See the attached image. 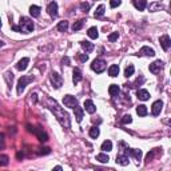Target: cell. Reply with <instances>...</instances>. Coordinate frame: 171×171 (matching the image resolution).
<instances>
[{
	"mask_svg": "<svg viewBox=\"0 0 171 171\" xmlns=\"http://www.w3.org/2000/svg\"><path fill=\"white\" fill-rule=\"evenodd\" d=\"M47 103H48V107H50V110L53 112V114H55V116H56V119L59 120V123H60L63 127H66V128H69V127H71V122H69L68 114H67V112L64 111V110L61 108V107L59 106V104L56 103L55 100H52V99L48 98V99H47Z\"/></svg>",
	"mask_w": 171,
	"mask_h": 171,
	"instance_id": "1",
	"label": "cell"
},
{
	"mask_svg": "<svg viewBox=\"0 0 171 171\" xmlns=\"http://www.w3.org/2000/svg\"><path fill=\"white\" fill-rule=\"evenodd\" d=\"M19 27H20V32H24V34H29L34 29V23L27 16H21L20 21H19Z\"/></svg>",
	"mask_w": 171,
	"mask_h": 171,
	"instance_id": "2",
	"label": "cell"
},
{
	"mask_svg": "<svg viewBox=\"0 0 171 171\" xmlns=\"http://www.w3.org/2000/svg\"><path fill=\"white\" fill-rule=\"evenodd\" d=\"M106 67H107V64L103 59H95V60L92 61V64H91V68L95 72H98V74L103 72L104 69H106Z\"/></svg>",
	"mask_w": 171,
	"mask_h": 171,
	"instance_id": "3",
	"label": "cell"
},
{
	"mask_svg": "<svg viewBox=\"0 0 171 171\" xmlns=\"http://www.w3.org/2000/svg\"><path fill=\"white\" fill-rule=\"evenodd\" d=\"M32 80H34L32 76H21L20 79H19V82H18V94L19 95L23 92L24 88H26V86L28 84L29 82H32Z\"/></svg>",
	"mask_w": 171,
	"mask_h": 171,
	"instance_id": "4",
	"label": "cell"
},
{
	"mask_svg": "<svg viewBox=\"0 0 171 171\" xmlns=\"http://www.w3.org/2000/svg\"><path fill=\"white\" fill-rule=\"evenodd\" d=\"M51 83H52V86L55 88H60L61 84H63V79H61V76L58 72H52L51 74Z\"/></svg>",
	"mask_w": 171,
	"mask_h": 171,
	"instance_id": "5",
	"label": "cell"
},
{
	"mask_svg": "<svg viewBox=\"0 0 171 171\" xmlns=\"http://www.w3.org/2000/svg\"><path fill=\"white\" fill-rule=\"evenodd\" d=\"M63 103L66 107H69V108H74L75 106H77V100L75 99V96H71V95H66L63 99Z\"/></svg>",
	"mask_w": 171,
	"mask_h": 171,
	"instance_id": "6",
	"label": "cell"
},
{
	"mask_svg": "<svg viewBox=\"0 0 171 171\" xmlns=\"http://www.w3.org/2000/svg\"><path fill=\"white\" fill-rule=\"evenodd\" d=\"M162 69H163V61H160V60H155L154 63L150 64V71H151L152 74H159Z\"/></svg>",
	"mask_w": 171,
	"mask_h": 171,
	"instance_id": "7",
	"label": "cell"
},
{
	"mask_svg": "<svg viewBox=\"0 0 171 171\" xmlns=\"http://www.w3.org/2000/svg\"><path fill=\"white\" fill-rule=\"evenodd\" d=\"M162 107H163V102L162 100L154 102V104H152V107H151L152 115H154V116H158V115L160 114V111H162Z\"/></svg>",
	"mask_w": 171,
	"mask_h": 171,
	"instance_id": "8",
	"label": "cell"
},
{
	"mask_svg": "<svg viewBox=\"0 0 171 171\" xmlns=\"http://www.w3.org/2000/svg\"><path fill=\"white\" fill-rule=\"evenodd\" d=\"M159 42H160V45H162V48H163L164 51H167L168 48H170V45H171V39H170V36H168V35H163V36H160Z\"/></svg>",
	"mask_w": 171,
	"mask_h": 171,
	"instance_id": "9",
	"label": "cell"
},
{
	"mask_svg": "<svg viewBox=\"0 0 171 171\" xmlns=\"http://www.w3.org/2000/svg\"><path fill=\"white\" fill-rule=\"evenodd\" d=\"M47 12L50 16H52V18H56L58 16V4H56L55 1L50 3L47 7Z\"/></svg>",
	"mask_w": 171,
	"mask_h": 171,
	"instance_id": "10",
	"label": "cell"
},
{
	"mask_svg": "<svg viewBox=\"0 0 171 171\" xmlns=\"http://www.w3.org/2000/svg\"><path fill=\"white\" fill-rule=\"evenodd\" d=\"M84 110L88 112V114H94V112L96 111V107H95V104H94V102L92 100H86L84 102Z\"/></svg>",
	"mask_w": 171,
	"mask_h": 171,
	"instance_id": "11",
	"label": "cell"
},
{
	"mask_svg": "<svg viewBox=\"0 0 171 171\" xmlns=\"http://www.w3.org/2000/svg\"><path fill=\"white\" fill-rule=\"evenodd\" d=\"M127 155H130V156L135 158L136 160H140L142 158V151L138 148H131V150H127Z\"/></svg>",
	"mask_w": 171,
	"mask_h": 171,
	"instance_id": "12",
	"label": "cell"
},
{
	"mask_svg": "<svg viewBox=\"0 0 171 171\" xmlns=\"http://www.w3.org/2000/svg\"><path fill=\"white\" fill-rule=\"evenodd\" d=\"M28 63H29V59L28 58H23V59L19 60L18 64H16V68H18L19 71H24V69L27 68V66H28Z\"/></svg>",
	"mask_w": 171,
	"mask_h": 171,
	"instance_id": "13",
	"label": "cell"
},
{
	"mask_svg": "<svg viewBox=\"0 0 171 171\" xmlns=\"http://www.w3.org/2000/svg\"><path fill=\"white\" fill-rule=\"evenodd\" d=\"M139 53H140V55H144V56H154V55H155V51L152 50V48H150V47H147V45H144V47L140 48Z\"/></svg>",
	"mask_w": 171,
	"mask_h": 171,
	"instance_id": "14",
	"label": "cell"
},
{
	"mask_svg": "<svg viewBox=\"0 0 171 171\" xmlns=\"http://www.w3.org/2000/svg\"><path fill=\"white\" fill-rule=\"evenodd\" d=\"M136 96H138V99H140V100H148L150 94H148V91H147V90H138Z\"/></svg>",
	"mask_w": 171,
	"mask_h": 171,
	"instance_id": "15",
	"label": "cell"
},
{
	"mask_svg": "<svg viewBox=\"0 0 171 171\" xmlns=\"http://www.w3.org/2000/svg\"><path fill=\"white\" fill-rule=\"evenodd\" d=\"M132 3H134V5H135L136 10H139V11H143L144 8H146V5H147L146 0H132Z\"/></svg>",
	"mask_w": 171,
	"mask_h": 171,
	"instance_id": "16",
	"label": "cell"
},
{
	"mask_svg": "<svg viewBox=\"0 0 171 171\" xmlns=\"http://www.w3.org/2000/svg\"><path fill=\"white\" fill-rule=\"evenodd\" d=\"M116 163H119V164H122V166L128 164V156H127V154L118 155V156H116Z\"/></svg>",
	"mask_w": 171,
	"mask_h": 171,
	"instance_id": "17",
	"label": "cell"
},
{
	"mask_svg": "<svg viewBox=\"0 0 171 171\" xmlns=\"http://www.w3.org/2000/svg\"><path fill=\"white\" fill-rule=\"evenodd\" d=\"M74 111H75V118H76L77 122H82L83 119V108L79 106H75L74 107Z\"/></svg>",
	"mask_w": 171,
	"mask_h": 171,
	"instance_id": "18",
	"label": "cell"
},
{
	"mask_svg": "<svg viewBox=\"0 0 171 171\" xmlns=\"http://www.w3.org/2000/svg\"><path fill=\"white\" fill-rule=\"evenodd\" d=\"M80 45H82V48L86 51V53L91 52V51L94 50V44H92V43H90V42H82V43H80Z\"/></svg>",
	"mask_w": 171,
	"mask_h": 171,
	"instance_id": "19",
	"label": "cell"
},
{
	"mask_svg": "<svg viewBox=\"0 0 171 171\" xmlns=\"http://www.w3.org/2000/svg\"><path fill=\"white\" fill-rule=\"evenodd\" d=\"M118 74H119V67H118L116 64H112V66L108 68V75L112 77H115V76H118Z\"/></svg>",
	"mask_w": 171,
	"mask_h": 171,
	"instance_id": "20",
	"label": "cell"
},
{
	"mask_svg": "<svg viewBox=\"0 0 171 171\" xmlns=\"http://www.w3.org/2000/svg\"><path fill=\"white\" fill-rule=\"evenodd\" d=\"M72 80H74L75 84L82 80V72H80V69H77V68L74 69V76H72Z\"/></svg>",
	"mask_w": 171,
	"mask_h": 171,
	"instance_id": "21",
	"label": "cell"
},
{
	"mask_svg": "<svg viewBox=\"0 0 171 171\" xmlns=\"http://www.w3.org/2000/svg\"><path fill=\"white\" fill-rule=\"evenodd\" d=\"M108 92L111 96H116L118 94H119V86L118 84H111L108 87Z\"/></svg>",
	"mask_w": 171,
	"mask_h": 171,
	"instance_id": "22",
	"label": "cell"
},
{
	"mask_svg": "<svg viewBox=\"0 0 171 171\" xmlns=\"http://www.w3.org/2000/svg\"><path fill=\"white\" fill-rule=\"evenodd\" d=\"M136 114H138L139 116H146V115H147V107L143 106V104L138 106V107H136Z\"/></svg>",
	"mask_w": 171,
	"mask_h": 171,
	"instance_id": "23",
	"label": "cell"
},
{
	"mask_svg": "<svg viewBox=\"0 0 171 171\" xmlns=\"http://www.w3.org/2000/svg\"><path fill=\"white\" fill-rule=\"evenodd\" d=\"M29 13H31L34 18H37V16L40 15V7H37V5H31V7H29Z\"/></svg>",
	"mask_w": 171,
	"mask_h": 171,
	"instance_id": "24",
	"label": "cell"
},
{
	"mask_svg": "<svg viewBox=\"0 0 171 171\" xmlns=\"http://www.w3.org/2000/svg\"><path fill=\"white\" fill-rule=\"evenodd\" d=\"M87 34L91 39H96V37L99 36V32H98V28H96V27H91V28L88 29Z\"/></svg>",
	"mask_w": 171,
	"mask_h": 171,
	"instance_id": "25",
	"label": "cell"
},
{
	"mask_svg": "<svg viewBox=\"0 0 171 171\" xmlns=\"http://www.w3.org/2000/svg\"><path fill=\"white\" fill-rule=\"evenodd\" d=\"M104 11H106V7L102 4V5H99V7L96 8V11H95L94 15H95V18H102V16L104 15Z\"/></svg>",
	"mask_w": 171,
	"mask_h": 171,
	"instance_id": "26",
	"label": "cell"
},
{
	"mask_svg": "<svg viewBox=\"0 0 171 171\" xmlns=\"http://www.w3.org/2000/svg\"><path fill=\"white\" fill-rule=\"evenodd\" d=\"M102 150L103 151H111L112 150V143H111V140H104L103 143H102Z\"/></svg>",
	"mask_w": 171,
	"mask_h": 171,
	"instance_id": "27",
	"label": "cell"
},
{
	"mask_svg": "<svg viewBox=\"0 0 171 171\" xmlns=\"http://www.w3.org/2000/svg\"><path fill=\"white\" fill-rule=\"evenodd\" d=\"M96 160H99L100 163H107L110 160V158H108V155L107 154H99V155H96Z\"/></svg>",
	"mask_w": 171,
	"mask_h": 171,
	"instance_id": "28",
	"label": "cell"
},
{
	"mask_svg": "<svg viewBox=\"0 0 171 171\" xmlns=\"http://www.w3.org/2000/svg\"><path fill=\"white\" fill-rule=\"evenodd\" d=\"M67 28H68V21H60V23L58 24V31H60V32H66L67 31Z\"/></svg>",
	"mask_w": 171,
	"mask_h": 171,
	"instance_id": "29",
	"label": "cell"
},
{
	"mask_svg": "<svg viewBox=\"0 0 171 171\" xmlns=\"http://www.w3.org/2000/svg\"><path fill=\"white\" fill-rule=\"evenodd\" d=\"M134 69H135V68H134L132 64H128V66L126 67V69H124V76L126 77H130L131 75L134 74Z\"/></svg>",
	"mask_w": 171,
	"mask_h": 171,
	"instance_id": "30",
	"label": "cell"
},
{
	"mask_svg": "<svg viewBox=\"0 0 171 171\" xmlns=\"http://www.w3.org/2000/svg\"><path fill=\"white\" fill-rule=\"evenodd\" d=\"M99 134H100V131H99L98 127H91V130H90V136H91V138L96 139L99 136Z\"/></svg>",
	"mask_w": 171,
	"mask_h": 171,
	"instance_id": "31",
	"label": "cell"
},
{
	"mask_svg": "<svg viewBox=\"0 0 171 171\" xmlns=\"http://www.w3.org/2000/svg\"><path fill=\"white\" fill-rule=\"evenodd\" d=\"M35 134H37V136H39V140H42V142H45L48 139V136H47V134L45 132H42V131H37V130H32Z\"/></svg>",
	"mask_w": 171,
	"mask_h": 171,
	"instance_id": "32",
	"label": "cell"
},
{
	"mask_svg": "<svg viewBox=\"0 0 171 171\" xmlns=\"http://www.w3.org/2000/svg\"><path fill=\"white\" fill-rule=\"evenodd\" d=\"M8 162H10V158H8L7 155H0V167L7 166Z\"/></svg>",
	"mask_w": 171,
	"mask_h": 171,
	"instance_id": "33",
	"label": "cell"
},
{
	"mask_svg": "<svg viewBox=\"0 0 171 171\" xmlns=\"http://www.w3.org/2000/svg\"><path fill=\"white\" fill-rule=\"evenodd\" d=\"M83 24H84V20L76 21V23H74V26H72V29H74V31H79V29L83 27Z\"/></svg>",
	"mask_w": 171,
	"mask_h": 171,
	"instance_id": "34",
	"label": "cell"
},
{
	"mask_svg": "<svg viewBox=\"0 0 171 171\" xmlns=\"http://www.w3.org/2000/svg\"><path fill=\"white\" fill-rule=\"evenodd\" d=\"M4 77H5V80H7V84H8V86L12 84V79H13L12 72H7V74L4 75Z\"/></svg>",
	"mask_w": 171,
	"mask_h": 171,
	"instance_id": "35",
	"label": "cell"
},
{
	"mask_svg": "<svg viewBox=\"0 0 171 171\" xmlns=\"http://www.w3.org/2000/svg\"><path fill=\"white\" fill-rule=\"evenodd\" d=\"M80 10H82L83 12H88V10H90V3L83 1L82 4H80Z\"/></svg>",
	"mask_w": 171,
	"mask_h": 171,
	"instance_id": "36",
	"label": "cell"
},
{
	"mask_svg": "<svg viewBox=\"0 0 171 171\" xmlns=\"http://www.w3.org/2000/svg\"><path fill=\"white\" fill-rule=\"evenodd\" d=\"M132 122V118L130 116V115H124V116L122 118V123L123 124H128V123Z\"/></svg>",
	"mask_w": 171,
	"mask_h": 171,
	"instance_id": "37",
	"label": "cell"
},
{
	"mask_svg": "<svg viewBox=\"0 0 171 171\" xmlns=\"http://www.w3.org/2000/svg\"><path fill=\"white\" fill-rule=\"evenodd\" d=\"M120 0H110V5H111L112 8H116V7H119L120 5Z\"/></svg>",
	"mask_w": 171,
	"mask_h": 171,
	"instance_id": "38",
	"label": "cell"
},
{
	"mask_svg": "<svg viewBox=\"0 0 171 171\" xmlns=\"http://www.w3.org/2000/svg\"><path fill=\"white\" fill-rule=\"evenodd\" d=\"M118 37H119V34H118V32H112V34L108 36V40L110 42H115Z\"/></svg>",
	"mask_w": 171,
	"mask_h": 171,
	"instance_id": "39",
	"label": "cell"
},
{
	"mask_svg": "<svg viewBox=\"0 0 171 171\" xmlns=\"http://www.w3.org/2000/svg\"><path fill=\"white\" fill-rule=\"evenodd\" d=\"M79 60L80 61H87L88 60V55H86V53H80V55H79Z\"/></svg>",
	"mask_w": 171,
	"mask_h": 171,
	"instance_id": "40",
	"label": "cell"
},
{
	"mask_svg": "<svg viewBox=\"0 0 171 171\" xmlns=\"http://www.w3.org/2000/svg\"><path fill=\"white\" fill-rule=\"evenodd\" d=\"M155 151H156V150L151 151V154L148 152V155H147V158H146V162H150V160H152V158H154V155H155Z\"/></svg>",
	"mask_w": 171,
	"mask_h": 171,
	"instance_id": "41",
	"label": "cell"
},
{
	"mask_svg": "<svg viewBox=\"0 0 171 171\" xmlns=\"http://www.w3.org/2000/svg\"><path fill=\"white\" fill-rule=\"evenodd\" d=\"M3 147H4V135L0 134V148H3Z\"/></svg>",
	"mask_w": 171,
	"mask_h": 171,
	"instance_id": "42",
	"label": "cell"
},
{
	"mask_svg": "<svg viewBox=\"0 0 171 171\" xmlns=\"http://www.w3.org/2000/svg\"><path fill=\"white\" fill-rule=\"evenodd\" d=\"M12 29H13V31H16V32H20V27H19V26H12Z\"/></svg>",
	"mask_w": 171,
	"mask_h": 171,
	"instance_id": "43",
	"label": "cell"
},
{
	"mask_svg": "<svg viewBox=\"0 0 171 171\" xmlns=\"http://www.w3.org/2000/svg\"><path fill=\"white\" fill-rule=\"evenodd\" d=\"M3 45H4V43H3L1 40H0V47H3Z\"/></svg>",
	"mask_w": 171,
	"mask_h": 171,
	"instance_id": "44",
	"label": "cell"
},
{
	"mask_svg": "<svg viewBox=\"0 0 171 171\" xmlns=\"http://www.w3.org/2000/svg\"><path fill=\"white\" fill-rule=\"evenodd\" d=\"M0 28H1V19H0Z\"/></svg>",
	"mask_w": 171,
	"mask_h": 171,
	"instance_id": "45",
	"label": "cell"
}]
</instances>
